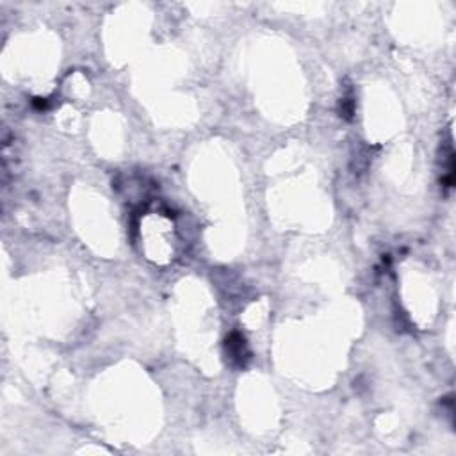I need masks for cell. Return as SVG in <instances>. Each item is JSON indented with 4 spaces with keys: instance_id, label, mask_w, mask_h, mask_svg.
<instances>
[{
    "instance_id": "1",
    "label": "cell",
    "mask_w": 456,
    "mask_h": 456,
    "mask_svg": "<svg viewBox=\"0 0 456 456\" xmlns=\"http://www.w3.org/2000/svg\"><path fill=\"white\" fill-rule=\"evenodd\" d=\"M227 353L228 357H230V360H232L234 365H237V368H245L246 362H248L249 359L246 339L243 337L241 334L234 332V334L227 339Z\"/></svg>"
}]
</instances>
